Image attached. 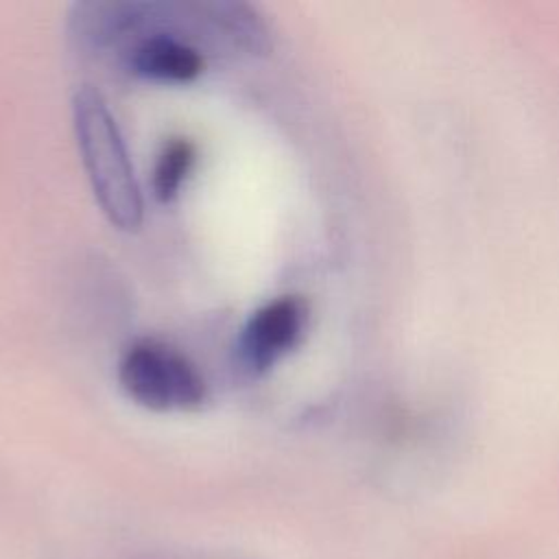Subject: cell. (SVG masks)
<instances>
[{
  "mask_svg": "<svg viewBox=\"0 0 559 559\" xmlns=\"http://www.w3.org/2000/svg\"><path fill=\"white\" fill-rule=\"evenodd\" d=\"M118 380L133 402L153 411L197 408L205 400L197 367L175 347L153 338H140L124 349Z\"/></svg>",
  "mask_w": 559,
  "mask_h": 559,
  "instance_id": "2",
  "label": "cell"
},
{
  "mask_svg": "<svg viewBox=\"0 0 559 559\" xmlns=\"http://www.w3.org/2000/svg\"><path fill=\"white\" fill-rule=\"evenodd\" d=\"M131 68L153 81L190 83L203 72L205 61L192 46L168 35H153L133 50Z\"/></svg>",
  "mask_w": 559,
  "mask_h": 559,
  "instance_id": "4",
  "label": "cell"
},
{
  "mask_svg": "<svg viewBox=\"0 0 559 559\" xmlns=\"http://www.w3.org/2000/svg\"><path fill=\"white\" fill-rule=\"evenodd\" d=\"M72 116L79 151L98 205L116 227L124 231L138 229L144 210L142 194L107 103L96 90L83 87L72 100Z\"/></svg>",
  "mask_w": 559,
  "mask_h": 559,
  "instance_id": "1",
  "label": "cell"
},
{
  "mask_svg": "<svg viewBox=\"0 0 559 559\" xmlns=\"http://www.w3.org/2000/svg\"><path fill=\"white\" fill-rule=\"evenodd\" d=\"M306 317L308 308L304 299L293 295L260 306L245 323L238 341L242 367L253 376L269 371L301 341Z\"/></svg>",
  "mask_w": 559,
  "mask_h": 559,
  "instance_id": "3",
  "label": "cell"
},
{
  "mask_svg": "<svg viewBox=\"0 0 559 559\" xmlns=\"http://www.w3.org/2000/svg\"><path fill=\"white\" fill-rule=\"evenodd\" d=\"M194 155H197L194 144L186 138H170L162 146L155 162V173H153V190L159 201L168 203L179 194L194 164Z\"/></svg>",
  "mask_w": 559,
  "mask_h": 559,
  "instance_id": "5",
  "label": "cell"
}]
</instances>
